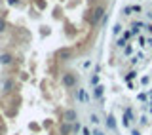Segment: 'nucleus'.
<instances>
[{
    "label": "nucleus",
    "instance_id": "nucleus-1",
    "mask_svg": "<svg viewBox=\"0 0 152 135\" xmlns=\"http://www.w3.org/2000/svg\"><path fill=\"white\" fill-rule=\"evenodd\" d=\"M0 74V135H76L69 67L12 63Z\"/></svg>",
    "mask_w": 152,
    "mask_h": 135
}]
</instances>
